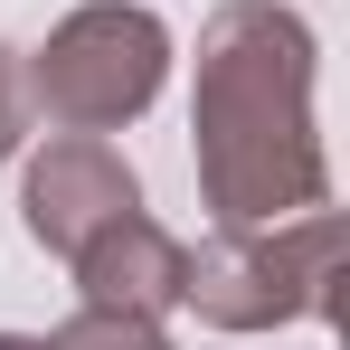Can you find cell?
I'll return each mask as SVG.
<instances>
[{
    "mask_svg": "<svg viewBox=\"0 0 350 350\" xmlns=\"http://www.w3.org/2000/svg\"><path fill=\"white\" fill-rule=\"evenodd\" d=\"M312 19L284 0H218L199 29V85H189V142H199V199L218 228H275L303 208H332V152L312 123Z\"/></svg>",
    "mask_w": 350,
    "mask_h": 350,
    "instance_id": "1",
    "label": "cell"
},
{
    "mask_svg": "<svg viewBox=\"0 0 350 350\" xmlns=\"http://www.w3.org/2000/svg\"><path fill=\"white\" fill-rule=\"evenodd\" d=\"M332 275H341V208H303L275 228H208L180 265V303L208 332L332 322Z\"/></svg>",
    "mask_w": 350,
    "mask_h": 350,
    "instance_id": "2",
    "label": "cell"
},
{
    "mask_svg": "<svg viewBox=\"0 0 350 350\" xmlns=\"http://www.w3.org/2000/svg\"><path fill=\"white\" fill-rule=\"evenodd\" d=\"M19 76H29V105L57 133H123L171 85V29L142 0H85L48 29V48Z\"/></svg>",
    "mask_w": 350,
    "mask_h": 350,
    "instance_id": "3",
    "label": "cell"
},
{
    "mask_svg": "<svg viewBox=\"0 0 350 350\" xmlns=\"http://www.w3.org/2000/svg\"><path fill=\"white\" fill-rule=\"evenodd\" d=\"M133 208H142V180H133V161L105 133H57L19 171V228L38 237L57 265H76V246L105 237L114 218H133Z\"/></svg>",
    "mask_w": 350,
    "mask_h": 350,
    "instance_id": "4",
    "label": "cell"
},
{
    "mask_svg": "<svg viewBox=\"0 0 350 350\" xmlns=\"http://www.w3.org/2000/svg\"><path fill=\"white\" fill-rule=\"evenodd\" d=\"M180 265H189V246H180L152 208H133V218H114L105 237L76 246V293L105 303V312L161 322V312H180Z\"/></svg>",
    "mask_w": 350,
    "mask_h": 350,
    "instance_id": "5",
    "label": "cell"
},
{
    "mask_svg": "<svg viewBox=\"0 0 350 350\" xmlns=\"http://www.w3.org/2000/svg\"><path fill=\"white\" fill-rule=\"evenodd\" d=\"M38 350H171V332L161 322H142V312H105V303H76L57 332Z\"/></svg>",
    "mask_w": 350,
    "mask_h": 350,
    "instance_id": "6",
    "label": "cell"
},
{
    "mask_svg": "<svg viewBox=\"0 0 350 350\" xmlns=\"http://www.w3.org/2000/svg\"><path fill=\"white\" fill-rule=\"evenodd\" d=\"M19 142H29V76L0 48V161H19Z\"/></svg>",
    "mask_w": 350,
    "mask_h": 350,
    "instance_id": "7",
    "label": "cell"
},
{
    "mask_svg": "<svg viewBox=\"0 0 350 350\" xmlns=\"http://www.w3.org/2000/svg\"><path fill=\"white\" fill-rule=\"evenodd\" d=\"M0 350H38V341H29V332H0Z\"/></svg>",
    "mask_w": 350,
    "mask_h": 350,
    "instance_id": "8",
    "label": "cell"
}]
</instances>
